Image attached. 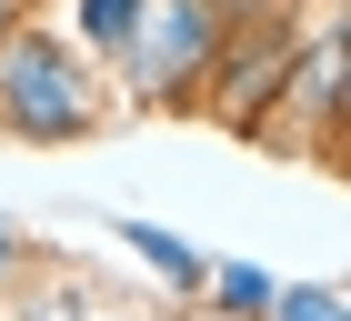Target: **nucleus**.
I'll return each instance as SVG.
<instances>
[{
    "label": "nucleus",
    "instance_id": "7ed1b4c3",
    "mask_svg": "<svg viewBox=\"0 0 351 321\" xmlns=\"http://www.w3.org/2000/svg\"><path fill=\"white\" fill-rule=\"evenodd\" d=\"M291 10L281 21H241V30H221V60H211V80H201V110H211L221 131H241V141H261V131H281V80H291Z\"/></svg>",
    "mask_w": 351,
    "mask_h": 321
},
{
    "label": "nucleus",
    "instance_id": "f03ea898",
    "mask_svg": "<svg viewBox=\"0 0 351 321\" xmlns=\"http://www.w3.org/2000/svg\"><path fill=\"white\" fill-rule=\"evenodd\" d=\"M211 60H221V10L211 0H141L131 40H121V71H131L141 110H201Z\"/></svg>",
    "mask_w": 351,
    "mask_h": 321
},
{
    "label": "nucleus",
    "instance_id": "39448f33",
    "mask_svg": "<svg viewBox=\"0 0 351 321\" xmlns=\"http://www.w3.org/2000/svg\"><path fill=\"white\" fill-rule=\"evenodd\" d=\"M121 241H131L141 261L161 271L171 292H191V301H201V281H211V261H201V251H191V241H181V231H161V221H121Z\"/></svg>",
    "mask_w": 351,
    "mask_h": 321
},
{
    "label": "nucleus",
    "instance_id": "6e6552de",
    "mask_svg": "<svg viewBox=\"0 0 351 321\" xmlns=\"http://www.w3.org/2000/svg\"><path fill=\"white\" fill-rule=\"evenodd\" d=\"M201 292H211V301H221V311H231V321H261V311H271V271L231 261V271H211Z\"/></svg>",
    "mask_w": 351,
    "mask_h": 321
},
{
    "label": "nucleus",
    "instance_id": "423d86ee",
    "mask_svg": "<svg viewBox=\"0 0 351 321\" xmlns=\"http://www.w3.org/2000/svg\"><path fill=\"white\" fill-rule=\"evenodd\" d=\"M261 321H351V301L331 281H271V311Z\"/></svg>",
    "mask_w": 351,
    "mask_h": 321
},
{
    "label": "nucleus",
    "instance_id": "20e7f679",
    "mask_svg": "<svg viewBox=\"0 0 351 321\" xmlns=\"http://www.w3.org/2000/svg\"><path fill=\"white\" fill-rule=\"evenodd\" d=\"M301 110V131L311 151L341 160V30H322L311 51H291V80H281V121Z\"/></svg>",
    "mask_w": 351,
    "mask_h": 321
},
{
    "label": "nucleus",
    "instance_id": "f257e3e1",
    "mask_svg": "<svg viewBox=\"0 0 351 321\" xmlns=\"http://www.w3.org/2000/svg\"><path fill=\"white\" fill-rule=\"evenodd\" d=\"M101 110L110 101L71 40H51L40 21H10V40H0V131L10 141H90Z\"/></svg>",
    "mask_w": 351,
    "mask_h": 321
},
{
    "label": "nucleus",
    "instance_id": "1a4fd4ad",
    "mask_svg": "<svg viewBox=\"0 0 351 321\" xmlns=\"http://www.w3.org/2000/svg\"><path fill=\"white\" fill-rule=\"evenodd\" d=\"M0 271H10V221H0Z\"/></svg>",
    "mask_w": 351,
    "mask_h": 321
},
{
    "label": "nucleus",
    "instance_id": "0eeeda50",
    "mask_svg": "<svg viewBox=\"0 0 351 321\" xmlns=\"http://www.w3.org/2000/svg\"><path fill=\"white\" fill-rule=\"evenodd\" d=\"M71 21H81V40L101 60H121V40H131V21H141V0H71Z\"/></svg>",
    "mask_w": 351,
    "mask_h": 321
}]
</instances>
